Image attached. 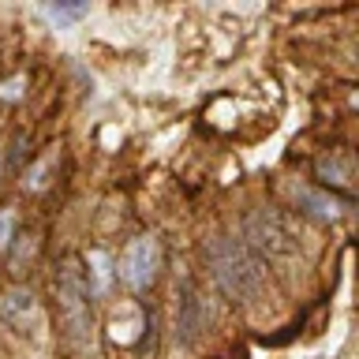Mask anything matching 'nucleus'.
I'll list each match as a JSON object with an SVG mask.
<instances>
[{
    "label": "nucleus",
    "instance_id": "1",
    "mask_svg": "<svg viewBox=\"0 0 359 359\" xmlns=\"http://www.w3.org/2000/svg\"><path fill=\"white\" fill-rule=\"evenodd\" d=\"M202 258H206L217 288L232 303H255L266 288V262L243 247L236 236H213L202 243Z\"/></svg>",
    "mask_w": 359,
    "mask_h": 359
},
{
    "label": "nucleus",
    "instance_id": "13",
    "mask_svg": "<svg viewBox=\"0 0 359 359\" xmlns=\"http://www.w3.org/2000/svg\"><path fill=\"white\" fill-rule=\"evenodd\" d=\"M0 172H4V154H0Z\"/></svg>",
    "mask_w": 359,
    "mask_h": 359
},
{
    "label": "nucleus",
    "instance_id": "3",
    "mask_svg": "<svg viewBox=\"0 0 359 359\" xmlns=\"http://www.w3.org/2000/svg\"><path fill=\"white\" fill-rule=\"evenodd\" d=\"M243 247L262 262L266 258H292L299 251V236L277 210H255L243 221Z\"/></svg>",
    "mask_w": 359,
    "mask_h": 359
},
{
    "label": "nucleus",
    "instance_id": "6",
    "mask_svg": "<svg viewBox=\"0 0 359 359\" xmlns=\"http://www.w3.org/2000/svg\"><path fill=\"white\" fill-rule=\"evenodd\" d=\"M288 198H292V206H296L303 217H311V221H337L344 213V206H348L344 198L333 195V191L307 187V184H292L288 187Z\"/></svg>",
    "mask_w": 359,
    "mask_h": 359
},
{
    "label": "nucleus",
    "instance_id": "12",
    "mask_svg": "<svg viewBox=\"0 0 359 359\" xmlns=\"http://www.w3.org/2000/svg\"><path fill=\"white\" fill-rule=\"evenodd\" d=\"M19 94H22V79H11V83L0 86V97H4V101H15Z\"/></svg>",
    "mask_w": 359,
    "mask_h": 359
},
{
    "label": "nucleus",
    "instance_id": "9",
    "mask_svg": "<svg viewBox=\"0 0 359 359\" xmlns=\"http://www.w3.org/2000/svg\"><path fill=\"white\" fill-rule=\"evenodd\" d=\"M318 176L325 180V184L348 187V184H352V168H348V157H341V154L322 157V161H318Z\"/></svg>",
    "mask_w": 359,
    "mask_h": 359
},
{
    "label": "nucleus",
    "instance_id": "4",
    "mask_svg": "<svg viewBox=\"0 0 359 359\" xmlns=\"http://www.w3.org/2000/svg\"><path fill=\"white\" fill-rule=\"evenodd\" d=\"M157 269H161V251H157V240L150 236H139L123 247L120 262H116V277L128 285L131 292H146L157 280Z\"/></svg>",
    "mask_w": 359,
    "mask_h": 359
},
{
    "label": "nucleus",
    "instance_id": "7",
    "mask_svg": "<svg viewBox=\"0 0 359 359\" xmlns=\"http://www.w3.org/2000/svg\"><path fill=\"white\" fill-rule=\"evenodd\" d=\"M0 322H8L19 333H30V325L38 322V296L30 288H8L0 296Z\"/></svg>",
    "mask_w": 359,
    "mask_h": 359
},
{
    "label": "nucleus",
    "instance_id": "8",
    "mask_svg": "<svg viewBox=\"0 0 359 359\" xmlns=\"http://www.w3.org/2000/svg\"><path fill=\"white\" fill-rule=\"evenodd\" d=\"M86 266H90V277H86L90 296H105L109 285H112V258L105 251H90L86 255Z\"/></svg>",
    "mask_w": 359,
    "mask_h": 359
},
{
    "label": "nucleus",
    "instance_id": "5",
    "mask_svg": "<svg viewBox=\"0 0 359 359\" xmlns=\"http://www.w3.org/2000/svg\"><path fill=\"white\" fill-rule=\"evenodd\" d=\"M210 322H213V307H210L206 292L187 280V285L180 288V307H176V341L184 344V348H191L202 333L210 330Z\"/></svg>",
    "mask_w": 359,
    "mask_h": 359
},
{
    "label": "nucleus",
    "instance_id": "2",
    "mask_svg": "<svg viewBox=\"0 0 359 359\" xmlns=\"http://www.w3.org/2000/svg\"><path fill=\"white\" fill-rule=\"evenodd\" d=\"M56 311H60L64 341L83 359L94 355V314H90L86 269H79V258L72 255L56 266Z\"/></svg>",
    "mask_w": 359,
    "mask_h": 359
},
{
    "label": "nucleus",
    "instance_id": "10",
    "mask_svg": "<svg viewBox=\"0 0 359 359\" xmlns=\"http://www.w3.org/2000/svg\"><path fill=\"white\" fill-rule=\"evenodd\" d=\"M45 15L56 19V22H75L86 15V4H49L45 8Z\"/></svg>",
    "mask_w": 359,
    "mask_h": 359
},
{
    "label": "nucleus",
    "instance_id": "11",
    "mask_svg": "<svg viewBox=\"0 0 359 359\" xmlns=\"http://www.w3.org/2000/svg\"><path fill=\"white\" fill-rule=\"evenodd\" d=\"M15 243V210H0V251Z\"/></svg>",
    "mask_w": 359,
    "mask_h": 359
}]
</instances>
